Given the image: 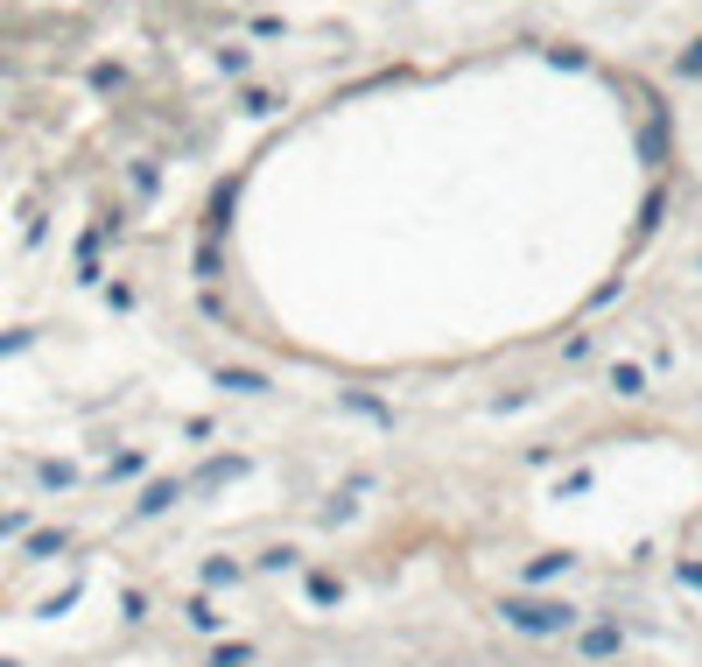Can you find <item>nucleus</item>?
<instances>
[{
	"label": "nucleus",
	"instance_id": "0eeeda50",
	"mask_svg": "<svg viewBox=\"0 0 702 667\" xmlns=\"http://www.w3.org/2000/svg\"><path fill=\"white\" fill-rule=\"evenodd\" d=\"M226 387H232V394H260L267 380H260V373H226Z\"/></svg>",
	"mask_w": 702,
	"mask_h": 667
},
{
	"label": "nucleus",
	"instance_id": "423d86ee",
	"mask_svg": "<svg viewBox=\"0 0 702 667\" xmlns=\"http://www.w3.org/2000/svg\"><path fill=\"white\" fill-rule=\"evenodd\" d=\"M337 598H345V590H337L331 576H309V604H337Z\"/></svg>",
	"mask_w": 702,
	"mask_h": 667
},
{
	"label": "nucleus",
	"instance_id": "6e6552de",
	"mask_svg": "<svg viewBox=\"0 0 702 667\" xmlns=\"http://www.w3.org/2000/svg\"><path fill=\"white\" fill-rule=\"evenodd\" d=\"M681 583H689V590H702V569H695V562H689V569H681Z\"/></svg>",
	"mask_w": 702,
	"mask_h": 667
},
{
	"label": "nucleus",
	"instance_id": "7ed1b4c3",
	"mask_svg": "<svg viewBox=\"0 0 702 667\" xmlns=\"http://www.w3.org/2000/svg\"><path fill=\"white\" fill-rule=\"evenodd\" d=\"M611 387L633 400V394H647V373H639V365H611Z\"/></svg>",
	"mask_w": 702,
	"mask_h": 667
},
{
	"label": "nucleus",
	"instance_id": "20e7f679",
	"mask_svg": "<svg viewBox=\"0 0 702 667\" xmlns=\"http://www.w3.org/2000/svg\"><path fill=\"white\" fill-rule=\"evenodd\" d=\"M204 667H253V646H218Z\"/></svg>",
	"mask_w": 702,
	"mask_h": 667
},
{
	"label": "nucleus",
	"instance_id": "39448f33",
	"mask_svg": "<svg viewBox=\"0 0 702 667\" xmlns=\"http://www.w3.org/2000/svg\"><path fill=\"white\" fill-rule=\"evenodd\" d=\"M556 569H570V555H534L527 562V583H541V576H556Z\"/></svg>",
	"mask_w": 702,
	"mask_h": 667
},
{
	"label": "nucleus",
	"instance_id": "f257e3e1",
	"mask_svg": "<svg viewBox=\"0 0 702 667\" xmlns=\"http://www.w3.org/2000/svg\"><path fill=\"white\" fill-rule=\"evenodd\" d=\"M499 618L513 632H570L576 626V604H556V598H506Z\"/></svg>",
	"mask_w": 702,
	"mask_h": 667
},
{
	"label": "nucleus",
	"instance_id": "f03ea898",
	"mask_svg": "<svg viewBox=\"0 0 702 667\" xmlns=\"http://www.w3.org/2000/svg\"><path fill=\"white\" fill-rule=\"evenodd\" d=\"M584 654L590 660H611V654H618V626H590L584 632Z\"/></svg>",
	"mask_w": 702,
	"mask_h": 667
}]
</instances>
